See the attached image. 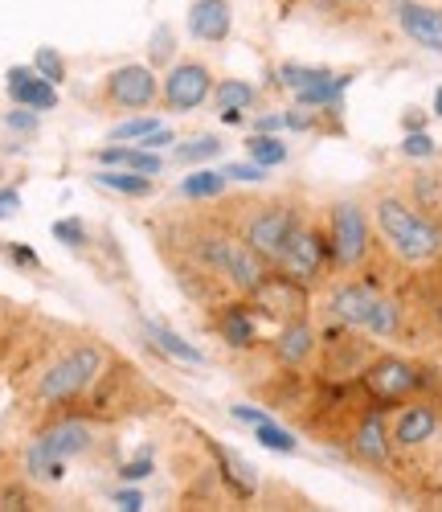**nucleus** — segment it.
<instances>
[{
	"label": "nucleus",
	"instance_id": "nucleus-42",
	"mask_svg": "<svg viewBox=\"0 0 442 512\" xmlns=\"http://www.w3.org/2000/svg\"><path fill=\"white\" fill-rule=\"evenodd\" d=\"M115 500H119V508H127V512H136V508H144V500H140V492H119Z\"/></svg>",
	"mask_w": 442,
	"mask_h": 512
},
{
	"label": "nucleus",
	"instance_id": "nucleus-18",
	"mask_svg": "<svg viewBox=\"0 0 442 512\" xmlns=\"http://www.w3.org/2000/svg\"><path fill=\"white\" fill-rule=\"evenodd\" d=\"M37 443L46 447L50 455H58V459H70V455H82L86 447H91V426L86 422H58Z\"/></svg>",
	"mask_w": 442,
	"mask_h": 512
},
{
	"label": "nucleus",
	"instance_id": "nucleus-13",
	"mask_svg": "<svg viewBox=\"0 0 442 512\" xmlns=\"http://www.w3.org/2000/svg\"><path fill=\"white\" fill-rule=\"evenodd\" d=\"M434 431H438L434 406H430V402H414V406H406L402 414H397L389 439H393L397 447H422V443L434 439Z\"/></svg>",
	"mask_w": 442,
	"mask_h": 512
},
{
	"label": "nucleus",
	"instance_id": "nucleus-28",
	"mask_svg": "<svg viewBox=\"0 0 442 512\" xmlns=\"http://www.w3.org/2000/svg\"><path fill=\"white\" fill-rule=\"evenodd\" d=\"M397 328H402V308H397V300H377V312L369 320V332L373 336H397Z\"/></svg>",
	"mask_w": 442,
	"mask_h": 512
},
{
	"label": "nucleus",
	"instance_id": "nucleus-21",
	"mask_svg": "<svg viewBox=\"0 0 442 512\" xmlns=\"http://www.w3.org/2000/svg\"><path fill=\"white\" fill-rule=\"evenodd\" d=\"M95 181L103 189H115V193H127V197H148L152 193V177L148 173H131V168H99Z\"/></svg>",
	"mask_w": 442,
	"mask_h": 512
},
{
	"label": "nucleus",
	"instance_id": "nucleus-25",
	"mask_svg": "<svg viewBox=\"0 0 442 512\" xmlns=\"http://www.w3.org/2000/svg\"><path fill=\"white\" fill-rule=\"evenodd\" d=\"M213 99H217V111H246V107H254L258 91L250 87V82H242V78H226Z\"/></svg>",
	"mask_w": 442,
	"mask_h": 512
},
{
	"label": "nucleus",
	"instance_id": "nucleus-40",
	"mask_svg": "<svg viewBox=\"0 0 442 512\" xmlns=\"http://www.w3.org/2000/svg\"><path fill=\"white\" fill-rule=\"evenodd\" d=\"M160 144H172V132H168V127H156V132L152 136H144V148H160Z\"/></svg>",
	"mask_w": 442,
	"mask_h": 512
},
{
	"label": "nucleus",
	"instance_id": "nucleus-9",
	"mask_svg": "<svg viewBox=\"0 0 442 512\" xmlns=\"http://www.w3.org/2000/svg\"><path fill=\"white\" fill-rule=\"evenodd\" d=\"M250 300L267 312V316H279V320H303V304H307V295H303V283L287 279V275H267L254 291H250Z\"/></svg>",
	"mask_w": 442,
	"mask_h": 512
},
{
	"label": "nucleus",
	"instance_id": "nucleus-15",
	"mask_svg": "<svg viewBox=\"0 0 442 512\" xmlns=\"http://www.w3.org/2000/svg\"><path fill=\"white\" fill-rule=\"evenodd\" d=\"M389 426H385V418H381V410H373V414H365L361 422H357V431H352V451H357L365 463H385L389 459Z\"/></svg>",
	"mask_w": 442,
	"mask_h": 512
},
{
	"label": "nucleus",
	"instance_id": "nucleus-7",
	"mask_svg": "<svg viewBox=\"0 0 442 512\" xmlns=\"http://www.w3.org/2000/svg\"><path fill=\"white\" fill-rule=\"evenodd\" d=\"M332 254V242H324L316 230H295V238L287 242V250L279 254V271L303 287H312L320 275H324V263Z\"/></svg>",
	"mask_w": 442,
	"mask_h": 512
},
{
	"label": "nucleus",
	"instance_id": "nucleus-43",
	"mask_svg": "<svg viewBox=\"0 0 442 512\" xmlns=\"http://www.w3.org/2000/svg\"><path fill=\"white\" fill-rule=\"evenodd\" d=\"M9 127H21V132H33V127H37V119H33V115H21V111H13V115H9Z\"/></svg>",
	"mask_w": 442,
	"mask_h": 512
},
{
	"label": "nucleus",
	"instance_id": "nucleus-32",
	"mask_svg": "<svg viewBox=\"0 0 442 512\" xmlns=\"http://www.w3.org/2000/svg\"><path fill=\"white\" fill-rule=\"evenodd\" d=\"M33 70H37L41 78H50V82H62V78H66V62H62V54L50 50V46H41V50L33 54Z\"/></svg>",
	"mask_w": 442,
	"mask_h": 512
},
{
	"label": "nucleus",
	"instance_id": "nucleus-39",
	"mask_svg": "<svg viewBox=\"0 0 442 512\" xmlns=\"http://www.w3.org/2000/svg\"><path fill=\"white\" fill-rule=\"evenodd\" d=\"M152 472V459L144 455V459H136V463H123V480H144Z\"/></svg>",
	"mask_w": 442,
	"mask_h": 512
},
{
	"label": "nucleus",
	"instance_id": "nucleus-24",
	"mask_svg": "<svg viewBox=\"0 0 442 512\" xmlns=\"http://www.w3.org/2000/svg\"><path fill=\"white\" fill-rule=\"evenodd\" d=\"M25 472H29L33 480H62V476H66V459H58V455H50L41 443H33V447L25 451Z\"/></svg>",
	"mask_w": 442,
	"mask_h": 512
},
{
	"label": "nucleus",
	"instance_id": "nucleus-36",
	"mask_svg": "<svg viewBox=\"0 0 442 512\" xmlns=\"http://www.w3.org/2000/svg\"><path fill=\"white\" fill-rule=\"evenodd\" d=\"M221 173L234 177V181H262V177H267V168H262V164H226Z\"/></svg>",
	"mask_w": 442,
	"mask_h": 512
},
{
	"label": "nucleus",
	"instance_id": "nucleus-30",
	"mask_svg": "<svg viewBox=\"0 0 442 512\" xmlns=\"http://www.w3.org/2000/svg\"><path fill=\"white\" fill-rule=\"evenodd\" d=\"M254 435H258V443H262V447H271V451H283V455H291V451L299 447V443H295V439H291V435L283 431V426H275L271 418H267V422H258V426H254Z\"/></svg>",
	"mask_w": 442,
	"mask_h": 512
},
{
	"label": "nucleus",
	"instance_id": "nucleus-14",
	"mask_svg": "<svg viewBox=\"0 0 442 512\" xmlns=\"http://www.w3.org/2000/svg\"><path fill=\"white\" fill-rule=\"evenodd\" d=\"M9 95L17 103H25L29 111H50L58 103V91L50 78H41L37 70H25V66H13L9 70Z\"/></svg>",
	"mask_w": 442,
	"mask_h": 512
},
{
	"label": "nucleus",
	"instance_id": "nucleus-37",
	"mask_svg": "<svg viewBox=\"0 0 442 512\" xmlns=\"http://www.w3.org/2000/svg\"><path fill=\"white\" fill-rule=\"evenodd\" d=\"M168 54H172V29H160V33L152 37V62H156V66H164V62H168Z\"/></svg>",
	"mask_w": 442,
	"mask_h": 512
},
{
	"label": "nucleus",
	"instance_id": "nucleus-1",
	"mask_svg": "<svg viewBox=\"0 0 442 512\" xmlns=\"http://www.w3.org/2000/svg\"><path fill=\"white\" fill-rule=\"evenodd\" d=\"M373 213H377L381 238L393 246L397 259H406V263H430L434 254L442 250V230L430 218H422V213L410 201L389 193V197H377Z\"/></svg>",
	"mask_w": 442,
	"mask_h": 512
},
{
	"label": "nucleus",
	"instance_id": "nucleus-31",
	"mask_svg": "<svg viewBox=\"0 0 442 512\" xmlns=\"http://www.w3.org/2000/svg\"><path fill=\"white\" fill-rule=\"evenodd\" d=\"M324 78H332L328 70H316V66H295V62H287L283 66V82L291 91H307V87H316V82H324Z\"/></svg>",
	"mask_w": 442,
	"mask_h": 512
},
{
	"label": "nucleus",
	"instance_id": "nucleus-2",
	"mask_svg": "<svg viewBox=\"0 0 442 512\" xmlns=\"http://www.w3.org/2000/svg\"><path fill=\"white\" fill-rule=\"evenodd\" d=\"M193 250L201 254V263L213 275L234 283L242 295H250L262 279H267V259H262V254L246 238H234V234H201L193 242Z\"/></svg>",
	"mask_w": 442,
	"mask_h": 512
},
{
	"label": "nucleus",
	"instance_id": "nucleus-19",
	"mask_svg": "<svg viewBox=\"0 0 442 512\" xmlns=\"http://www.w3.org/2000/svg\"><path fill=\"white\" fill-rule=\"evenodd\" d=\"M217 332H221V340H226L230 349H250V345H254V336H258V328H254L246 304H230L226 312H221Z\"/></svg>",
	"mask_w": 442,
	"mask_h": 512
},
{
	"label": "nucleus",
	"instance_id": "nucleus-41",
	"mask_svg": "<svg viewBox=\"0 0 442 512\" xmlns=\"http://www.w3.org/2000/svg\"><path fill=\"white\" fill-rule=\"evenodd\" d=\"M234 418H242V422H250V426L267 422V414H262V410H250V406H234Z\"/></svg>",
	"mask_w": 442,
	"mask_h": 512
},
{
	"label": "nucleus",
	"instance_id": "nucleus-3",
	"mask_svg": "<svg viewBox=\"0 0 442 512\" xmlns=\"http://www.w3.org/2000/svg\"><path fill=\"white\" fill-rule=\"evenodd\" d=\"M103 373V349L99 345H78L70 349L62 361H54L37 381V398L50 402V406H62V402H74L82 398L86 390L95 386V377Z\"/></svg>",
	"mask_w": 442,
	"mask_h": 512
},
{
	"label": "nucleus",
	"instance_id": "nucleus-17",
	"mask_svg": "<svg viewBox=\"0 0 442 512\" xmlns=\"http://www.w3.org/2000/svg\"><path fill=\"white\" fill-rule=\"evenodd\" d=\"M312 353H316V332H312V324H307V320H287V328H283L279 340H275V357H279L283 365H303Z\"/></svg>",
	"mask_w": 442,
	"mask_h": 512
},
{
	"label": "nucleus",
	"instance_id": "nucleus-44",
	"mask_svg": "<svg viewBox=\"0 0 442 512\" xmlns=\"http://www.w3.org/2000/svg\"><path fill=\"white\" fill-rule=\"evenodd\" d=\"M9 254H13V259H17V263H25V267H37V254H33L29 246H13Z\"/></svg>",
	"mask_w": 442,
	"mask_h": 512
},
{
	"label": "nucleus",
	"instance_id": "nucleus-46",
	"mask_svg": "<svg viewBox=\"0 0 442 512\" xmlns=\"http://www.w3.org/2000/svg\"><path fill=\"white\" fill-rule=\"evenodd\" d=\"M438 328H442V308H438Z\"/></svg>",
	"mask_w": 442,
	"mask_h": 512
},
{
	"label": "nucleus",
	"instance_id": "nucleus-4",
	"mask_svg": "<svg viewBox=\"0 0 442 512\" xmlns=\"http://www.w3.org/2000/svg\"><path fill=\"white\" fill-rule=\"evenodd\" d=\"M299 230V213L291 201H262L242 218V238L262 254L267 263H279V254Z\"/></svg>",
	"mask_w": 442,
	"mask_h": 512
},
{
	"label": "nucleus",
	"instance_id": "nucleus-5",
	"mask_svg": "<svg viewBox=\"0 0 442 512\" xmlns=\"http://www.w3.org/2000/svg\"><path fill=\"white\" fill-rule=\"evenodd\" d=\"M369 254V218L357 201L332 205V259L340 267H357Z\"/></svg>",
	"mask_w": 442,
	"mask_h": 512
},
{
	"label": "nucleus",
	"instance_id": "nucleus-23",
	"mask_svg": "<svg viewBox=\"0 0 442 512\" xmlns=\"http://www.w3.org/2000/svg\"><path fill=\"white\" fill-rule=\"evenodd\" d=\"M213 455H217L221 467H226V480L234 484V492H238V496H250L254 484H258V480H254V467H250L246 459H238L234 451H226V447H213Z\"/></svg>",
	"mask_w": 442,
	"mask_h": 512
},
{
	"label": "nucleus",
	"instance_id": "nucleus-8",
	"mask_svg": "<svg viewBox=\"0 0 442 512\" xmlns=\"http://www.w3.org/2000/svg\"><path fill=\"white\" fill-rule=\"evenodd\" d=\"M213 91V74L201 62H176L164 78V103L172 111H197Z\"/></svg>",
	"mask_w": 442,
	"mask_h": 512
},
{
	"label": "nucleus",
	"instance_id": "nucleus-22",
	"mask_svg": "<svg viewBox=\"0 0 442 512\" xmlns=\"http://www.w3.org/2000/svg\"><path fill=\"white\" fill-rule=\"evenodd\" d=\"M148 336L156 340V349H164L168 357H176V361H185V365H201L205 357L189 345V340H181V336H176L168 324H160V320H148Z\"/></svg>",
	"mask_w": 442,
	"mask_h": 512
},
{
	"label": "nucleus",
	"instance_id": "nucleus-27",
	"mask_svg": "<svg viewBox=\"0 0 442 512\" xmlns=\"http://www.w3.org/2000/svg\"><path fill=\"white\" fill-rule=\"evenodd\" d=\"M181 193L185 197H193V201H205V197H221L226 193V173H193V177H185L181 181Z\"/></svg>",
	"mask_w": 442,
	"mask_h": 512
},
{
	"label": "nucleus",
	"instance_id": "nucleus-16",
	"mask_svg": "<svg viewBox=\"0 0 442 512\" xmlns=\"http://www.w3.org/2000/svg\"><path fill=\"white\" fill-rule=\"evenodd\" d=\"M189 33L201 41H226L230 37V5L226 0H197L189 9Z\"/></svg>",
	"mask_w": 442,
	"mask_h": 512
},
{
	"label": "nucleus",
	"instance_id": "nucleus-12",
	"mask_svg": "<svg viewBox=\"0 0 442 512\" xmlns=\"http://www.w3.org/2000/svg\"><path fill=\"white\" fill-rule=\"evenodd\" d=\"M397 21H402L406 37L418 41L422 50L442 54V13L438 9H426L418 0H402V5H397Z\"/></svg>",
	"mask_w": 442,
	"mask_h": 512
},
{
	"label": "nucleus",
	"instance_id": "nucleus-6",
	"mask_svg": "<svg viewBox=\"0 0 442 512\" xmlns=\"http://www.w3.org/2000/svg\"><path fill=\"white\" fill-rule=\"evenodd\" d=\"M426 386V377L418 365L402 361V357H377L365 369V390L373 394V402H406L410 394H418Z\"/></svg>",
	"mask_w": 442,
	"mask_h": 512
},
{
	"label": "nucleus",
	"instance_id": "nucleus-20",
	"mask_svg": "<svg viewBox=\"0 0 442 512\" xmlns=\"http://www.w3.org/2000/svg\"><path fill=\"white\" fill-rule=\"evenodd\" d=\"M99 160L107 168H131V173H148V177L160 173V156L152 148H103Z\"/></svg>",
	"mask_w": 442,
	"mask_h": 512
},
{
	"label": "nucleus",
	"instance_id": "nucleus-26",
	"mask_svg": "<svg viewBox=\"0 0 442 512\" xmlns=\"http://www.w3.org/2000/svg\"><path fill=\"white\" fill-rule=\"evenodd\" d=\"M246 152H250V160H254V164H262V168H275V164H283V160H287V144H283V140H275V136H267V132L250 136V140H246Z\"/></svg>",
	"mask_w": 442,
	"mask_h": 512
},
{
	"label": "nucleus",
	"instance_id": "nucleus-34",
	"mask_svg": "<svg viewBox=\"0 0 442 512\" xmlns=\"http://www.w3.org/2000/svg\"><path fill=\"white\" fill-rule=\"evenodd\" d=\"M402 152H406V156H434V140H430V136L422 132V127H418V132H410V136H406Z\"/></svg>",
	"mask_w": 442,
	"mask_h": 512
},
{
	"label": "nucleus",
	"instance_id": "nucleus-38",
	"mask_svg": "<svg viewBox=\"0 0 442 512\" xmlns=\"http://www.w3.org/2000/svg\"><path fill=\"white\" fill-rule=\"evenodd\" d=\"M21 209V193L17 189H0V218H13Z\"/></svg>",
	"mask_w": 442,
	"mask_h": 512
},
{
	"label": "nucleus",
	"instance_id": "nucleus-35",
	"mask_svg": "<svg viewBox=\"0 0 442 512\" xmlns=\"http://www.w3.org/2000/svg\"><path fill=\"white\" fill-rule=\"evenodd\" d=\"M54 238L66 242V246H82L86 230H82V222H54Z\"/></svg>",
	"mask_w": 442,
	"mask_h": 512
},
{
	"label": "nucleus",
	"instance_id": "nucleus-11",
	"mask_svg": "<svg viewBox=\"0 0 442 512\" xmlns=\"http://www.w3.org/2000/svg\"><path fill=\"white\" fill-rule=\"evenodd\" d=\"M377 300H381V295H377L373 287H365V283H344V287L332 291L328 308H332V316L344 320L348 328H369V320H373V312H377Z\"/></svg>",
	"mask_w": 442,
	"mask_h": 512
},
{
	"label": "nucleus",
	"instance_id": "nucleus-45",
	"mask_svg": "<svg viewBox=\"0 0 442 512\" xmlns=\"http://www.w3.org/2000/svg\"><path fill=\"white\" fill-rule=\"evenodd\" d=\"M434 111H438V115H442V91H438V95H434Z\"/></svg>",
	"mask_w": 442,
	"mask_h": 512
},
{
	"label": "nucleus",
	"instance_id": "nucleus-29",
	"mask_svg": "<svg viewBox=\"0 0 442 512\" xmlns=\"http://www.w3.org/2000/svg\"><path fill=\"white\" fill-rule=\"evenodd\" d=\"M213 156H221V140L217 136H197V140L176 148V160L181 164H197V160H213Z\"/></svg>",
	"mask_w": 442,
	"mask_h": 512
},
{
	"label": "nucleus",
	"instance_id": "nucleus-10",
	"mask_svg": "<svg viewBox=\"0 0 442 512\" xmlns=\"http://www.w3.org/2000/svg\"><path fill=\"white\" fill-rule=\"evenodd\" d=\"M107 99L115 107L140 111L156 103V74L148 66H119L115 74H107Z\"/></svg>",
	"mask_w": 442,
	"mask_h": 512
},
{
	"label": "nucleus",
	"instance_id": "nucleus-33",
	"mask_svg": "<svg viewBox=\"0 0 442 512\" xmlns=\"http://www.w3.org/2000/svg\"><path fill=\"white\" fill-rule=\"evenodd\" d=\"M152 132H156V119H127L111 132V140H144Z\"/></svg>",
	"mask_w": 442,
	"mask_h": 512
}]
</instances>
